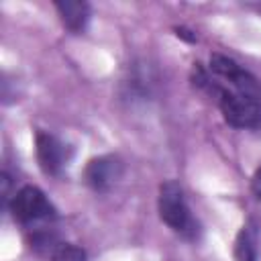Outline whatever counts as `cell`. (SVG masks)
Segmentation results:
<instances>
[{
	"label": "cell",
	"mask_w": 261,
	"mask_h": 261,
	"mask_svg": "<svg viewBox=\"0 0 261 261\" xmlns=\"http://www.w3.org/2000/svg\"><path fill=\"white\" fill-rule=\"evenodd\" d=\"M14 220L29 228H37L39 224H45L55 218V208L47 200V196L35 188V186H24L18 192H14L10 204H8Z\"/></svg>",
	"instance_id": "2"
},
{
	"label": "cell",
	"mask_w": 261,
	"mask_h": 261,
	"mask_svg": "<svg viewBox=\"0 0 261 261\" xmlns=\"http://www.w3.org/2000/svg\"><path fill=\"white\" fill-rule=\"evenodd\" d=\"M251 188H253V194H255V198L261 202V167H257V169H255V173H253V179H251Z\"/></svg>",
	"instance_id": "9"
},
{
	"label": "cell",
	"mask_w": 261,
	"mask_h": 261,
	"mask_svg": "<svg viewBox=\"0 0 261 261\" xmlns=\"http://www.w3.org/2000/svg\"><path fill=\"white\" fill-rule=\"evenodd\" d=\"M177 31V37H184L186 41H196V35H188L190 31L188 29H175Z\"/></svg>",
	"instance_id": "10"
},
{
	"label": "cell",
	"mask_w": 261,
	"mask_h": 261,
	"mask_svg": "<svg viewBox=\"0 0 261 261\" xmlns=\"http://www.w3.org/2000/svg\"><path fill=\"white\" fill-rule=\"evenodd\" d=\"M122 175V163L114 155L92 157L84 169V179L94 192H108Z\"/></svg>",
	"instance_id": "4"
},
{
	"label": "cell",
	"mask_w": 261,
	"mask_h": 261,
	"mask_svg": "<svg viewBox=\"0 0 261 261\" xmlns=\"http://www.w3.org/2000/svg\"><path fill=\"white\" fill-rule=\"evenodd\" d=\"M51 261H86L84 249L71 243H59L51 255Z\"/></svg>",
	"instance_id": "8"
},
{
	"label": "cell",
	"mask_w": 261,
	"mask_h": 261,
	"mask_svg": "<svg viewBox=\"0 0 261 261\" xmlns=\"http://www.w3.org/2000/svg\"><path fill=\"white\" fill-rule=\"evenodd\" d=\"M57 14L63 27L71 33H82L90 20V4L84 0H59L55 2Z\"/></svg>",
	"instance_id": "6"
},
{
	"label": "cell",
	"mask_w": 261,
	"mask_h": 261,
	"mask_svg": "<svg viewBox=\"0 0 261 261\" xmlns=\"http://www.w3.org/2000/svg\"><path fill=\"white\" fill-rule=\"evenodd\" d=\"M208 67L218 80H224L232 92H237L239 96L247 98L249 102L261 106V82L251 71H247L243 65H239L234 59L214 53V55H210Z\"/></svg>",
	"instance_id": "3"
},
{
	"label": "cell",
	"mask_w": 261,
	"mask_h": 261,
	"mask_svg": "<svg viewBox=\"0 0 261 261\" xmlns=\"http://www.w3.org/2000/svg\"><path fill=\"white\" fill-rule=\"evenodd\" d=\"M157 210L159 218L179 237L194 241L200 232L196 218L192 216L184 190L175 181H165L159 188V198H157Z\"/></svg>",
	"instance_id": "1"
},
{
	"label": "cell",
	"mask_w": 261,
	"mask_h": 261,
	"mask_svg": "<svg viewBox=\"0 0 261 261\" xmlns=\"http://www.w3.org/2000/svg\"><path fill=\"white\" fill-rule=\"evenodd\" d=\"M67 157H69V151L61 139L49 133L37 135V159H39L41 169L47 175H57L65 167Z\"/></svg>",
	"instance_id": "5"
},
{
	"label": "cell",
	"mask_w": 261,
	"mask_h": 261,
	"mask_svg": "<svg viewBox=\"0 0 261 261\" xmlns=\"http://www.w3.org/2000/svg\"><path fill=\"white\" fill-rule=\"evenodd\" d=\"M259 259V234L253 222L243 224L234 239V261H257Z\"/></svg>",
	"instance_id": "7"
}]
</instances>
